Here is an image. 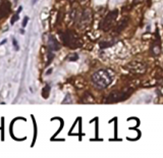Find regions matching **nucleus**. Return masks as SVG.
<instances>
[{"label":"nucleus","mask_w":163,"mask_h":158,"mask_svg":"<svg viewBox=\"0 0 163 158\" xmlns=\"http://www.w3.org/2000/svg\"><path fill=\"white\" fill-rule=\"evenodd\" d=\"M113 80V74H111L107 69H100V71H96L93 74L92 76V82L98 88L104 89L107 88L111 84Z\"/></svg>","instance_id":"obj_1"},{"label":"nucleus","mask_w":163,"mask_h":158,"mask_svg":"<svg viewBox=\"0 0 163 158\" xmlns=\"http://www.w3.org/2000/svg\"><path fill=\"white\" fill-rule=\"evenodd\" d=\"M62 41L64 45L68 46L71 48H77L81 45V41L79 40V38L69 31H67L66 33H64L62 35Z\"/></svg>","instance_id":"obj_2"},{"label":"nucleus","mask_w":163,"mask_h":158,"mask_svg":"<svg viewBox=\"0 0 163 158\" xmlns=\"http://www.w3.org/2000/svg\"><path fill=\"white\" fill-rule=\"evenodd\" d=\"M117 10H112L108 14L106 17H104V20L101 23V29H103L104 31H108L110 28H112V26L114 25V22L116 20V17H117Z\"/></svg>","instance_id":"obj_3"},{"label":"nucleus","mask_w":163,"mask_h":158,"mask_svg":"<svg viewBox=\"0 0 163 158\" xmlns=\"http://www.w3.org/2000/svg\"><path fill=\"white\" fill-rule=\"evenodd\" d=\"M128 71L134 72V74H144L146 71V65L142 62H138V61H134L131 62L128 65Z\"/></svg>","instance_id":"obj_4"},{"label":"nucleus","mask_w":163,"mask_h":158,"mask_svg":"<svg viewBox=\"0 0 163 158\" xmlns=\"http://www.w3.org/2000/svg\"><path fill=\"white\" fill-rule=\"evenodd\" d=\"M126 97V94L122 92H114L111 95H109V97L107 98L108 102H117V101L125 100V98Z\"/></svg>","instance_id":"obj_5"},{"label":"nucleus","mask_w":163,"mask_h":158,"mask_svg":"<svg viewBox=\"0 0 163 158\" xmlns=\"http://www.w3.org/2000/svg\"><path fill=\"white\" fill-rule=\"evenodd\" d=\"M9 9H10V4L7 1L2 2L0 5V19L6 17L9 14Z\"/></svg>","instance_id":"obj_6"},{"label":"nucleus","mask_w":163,"mask_h":158,"mask_svg":"<svg viewBox=\"0 0 163 158\" xmlns=\"http://www.w3.org/2000/svg\"><path fill=\"white\" fill-rule=\"evenodd\" d=\"M59 49V44L55 38L50 37L49 38V51H57Z\"/></svg>","instance_id":"obj_7"},{"label":"nucleus","mask_w":163,"mask_h":158,"mask_svg":"<svg viewBox=\"0 0 163 158\" xmlns=\"http://www.w3.org/2000/svg\"><path fill=\"white\" fill-rule=\"evenodd\" d=\"M22 9H23V8H22V6H20V8H19V10H17V11L15 12V14L14 15V17H12L11 20H10V24H11V25H14V23L17 22V20H19V14H20V11H22Z\"/></svg>","instance_id":"obj_8"},{"label":"nucleus","mask_w":163,"mask_h":158,"mask_svg":"<svg viewBox=\"0 0 163 158\" xmlns=\"http://www.w3.org/2000/svg\"><path fill=\"white\" fill-rule=\"evenodd\" d=\"M126 24H128V19H125L123 20H121V23H120L119 25H118V27H117V29H116V31H117V32H120V31L125 27Z\"/></svg>","instance_id":"obj_9"},{"label":"nucleus","mask_w":163,"mask_h":158,"mask_svg":"<svg viewBox=\"0 0 163 158\" xmlns=\"http://www.w3.org/2000/svg\"><path fill=\"white\" fill-rule=\"evenodd\" d=\"M49 92H50V87H49L48 85H47V86H46V87L43 89V94H42L43 97H44V98H48Z\"/></svg>","instance_id":"obj_10"},{"label":"nucleus","mask_w":163,"mask_h":158,"mask_svg":"<svg viewBox=\"0 0 163 158\" xmlns=\"http://www.w3.org/2000/svg\"><path fill=\"white\" fill-rule=\"evenodd\" d=\"M77 59H79V56H77V54H74V55L68 56V60L69 61H77Z\"/></svg>","instance_id":"obj_11"},{"label":"nucleus","mask_w":163,"mask_h":158,"mask_svg":"<svg viewBox=\"0 0 163 158\" xmlns=\"http://www.w3.org/2000/svg\"><path fill=\"white\" fill-rule=\"evenodd\" d=\"M28 20H29V17H25V19H24V20H23V27H26L27 26V23H28Z\"/></svg>","instance_id":"obj_12"},{"label":"nucleus","mask_w":163,"mask_h":158,"mask_svg":"<svg viewBox=\"0 0 163 158\" xmlns=\"http://www.w3.org/2000/svg\"><path fill=\"white\" fill-rule=\"evenodd\" d=\"M12 41H14V47H15V49H17H17H19V46H17V40H15V39L14 38V39H12Z\"/></svg>","instance_id":"obj_13"},{"label":"nucleus","mask_w":163,"mask_h":158,"mask_svg":"<svg viewBox=\"0 0 163 158\" xmlns=\"http://www.w3.org/2000/svg\"><path fill=\"white\" fill-rule=\"evenodd\" d=\"M38 1V0H33V4H35L36 3V2H37Z\"/></svg>","instance_id":"obj_14"}]
</instances>
